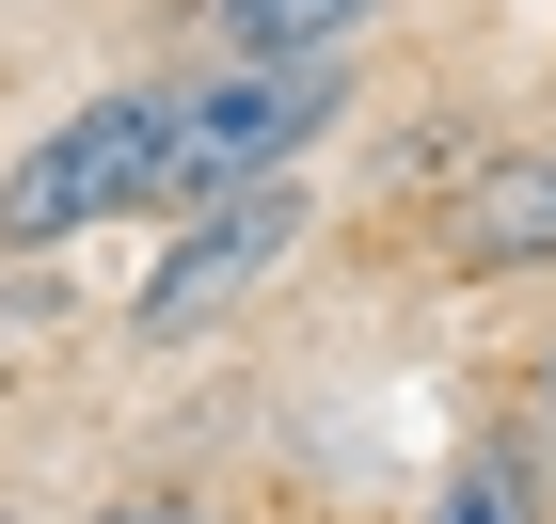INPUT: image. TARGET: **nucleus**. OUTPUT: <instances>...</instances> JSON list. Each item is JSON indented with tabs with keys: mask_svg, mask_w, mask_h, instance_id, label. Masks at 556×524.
<instances>
[{
	"mask_svg": "<svg viewBox=\"0 0 556 524\" xmlns=\"http://www.w3.org/2000/svg\"><path fill=\"white\" fill-rule=\"evenodd\" d=\"M556 255V159H493L445 222V270H541Z\"/></svg>",
	"mask_w": 556,
	"mask_h": 524,
	"instance_id": "4",
	"label": "nucleus"
},
{
	"mask_svg": "<svg viewBox=\"0 0 556 524\" xmlns=\"http://www.w3.org/2000/svg\"><path fill=\"white\" fill-rule=\"evenodd\" d=\"M302 239V175H255V191H207L191 207V239H175L160 270H143V334H191L207 303H239L270 255Z\"/></svg>",
	"mask_w": 556,
	"mask_h": 524,
	"instance_id": "3",
	"label": "nucleus"
},
{
	"mask_svg": "<svg viewBox=\"0 0 556 524\" xmlns=\"http://www.w3.org/2000/svg\"><path fill=\"white\" fill-rule=\"evenodd\" d=\"M350 112L334 48H239L223 80H175L160 128V207H207V191H255V175H302V143Z\"/></svg>",
	"mask_w": 556,
	"mask_h": 524,
	"instance_id": "1",
	"label": "nucleus"
},
{
	"mask_svg": "<svg viewBox=\"0 0 556 524\" xmlns=\"http://www.w3.org/2000/svg\"><path fill=\"white\" fill-rule=\"evenodd\" d=\"M112 524H223V509H191V493H128Z\"/></svg>",
	"mask_w": 556,
	"mask_h": 524,
	"instance_id": "7",
	"label": "nucleus"
},
{
	"mask_svg": "<svg viewBox=\"0 0 556 524\" xmlns=\"http://www.w3.org/2000/svg\"><path fill=\"white\" fill-rule=\"evenodd\" d=\"M160 128H175V80L80 95L33 159L0 175V255H64V239H96V222H143L160 207Z\"/></svg>",
	"mask_w": 556,
	"mask_h": 524,
	"instance_id": "2",
	"label": "nucleus"
},
{
	"mask_svg": "<svg viewBox=\"0 0 556 524\" xmlns=\"http://www.w3.org/2000/svg\"><path fill=\"white\" fill-rule=\"evenodd\" d=\"M429 524H556V493H541L525 445H462V461L429 477Z\"/></svg>",
	"mask_w": 556,
	"mask_h": 524,
	"instance_id": "5",
	"label": "nucleus"
},
{
	"mask_svg": "<svg viewBox=\"0 0 556 524\" xmlns=\"http://www.w3.org/2000/svg\"><path fill=\"white\" fill-rule=\"evenodd\" d=\"M541 413H556V349H541Z\"/></svg>",
	"mask_w": 556,
	"mask_h": 524,
	"instance_id": "8",
	"label": "nucleus"
},
{
	"mask_svg": "<svg viewBox=\"0 0 556 524\" xmlns=\"http://www.w3.org/2000/svg\"><path fill=\"white\" fill-rule=\"evenodd\" d=\"M366 16H382V0H223V33H239V48H350Z\"/></svg>",
	"mask_w": 556,
	"mask_h": 524,
	"instance_id": "6",
	"label": "nucleus"
}]
</instances>
